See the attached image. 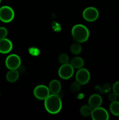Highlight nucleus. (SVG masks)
Segmentation results:
<instances>
[{
    "mask_svg": "<svg viewBox=\"0 0 119 120\" xmlns=\"http://www.w3.org/2000/svg\"><path fill=\"white\" fill-rule=\"evenodd\" d=\"M0 96H1V91H0Z\"/></svg>",
    "mask_w": 119,
    "mask_h": 120,
    "instance_id": "24",
    "label": "nucleus"
},
{
    "mask_svg": "<svg viewBox=\"0 0 119 120\" xmlns=\"http://www.w3.org/2000/svg\"><path fill=\"white\" fill-rule=\"evenodd\" d=\"M91 117L94 120H107L109 119L108 112L105 109L100 107L93 109Z\"/></svg>",
    "mask_w": 119,
    "mask_h": 120,
    "instance_id": "8",
    "label": "nucleus"
},
{
    "mask_svg": "<svg viewBox=\"0 0 119 120\" xmlns=\"http://www.w3.org/2000/svg\"><path fill=\"white\" fill-rule=\"evenodd\" d=\"M109 109L112 114L115 116H119V101H112L110 104Z\"/></svg>",
    "mask_w": 119,
    "mask_h": 120,
    "instance_id": "15",
    "label": "nucleus"
},
{
    "mask_svg": "<svg viewBox=\"0 0 119 120\" xmlns=\"http://www.w3.org/2000/svg\"><path fill=\"white\" fill-rule=\"evenodd\" d=\"M15 12L9 6H2L0 8V20L4 23H9L14 18Z\"/></svg>",
    "mask_w": 119,
    "mask_h": 120,
    "instance_id": "3",
    "label": "nucleus"
},
{
    "mask_svg": "<svg viewBox=\"0 0 119 120\" xmlns=\"http://www.w3.org/2000/svg\"><path fill=\"white\" fill-rule=\"evenodd\" d=\"M90 80L89 71L86 69L80 68L76 74V80L80 84H86Z\"/></svg>",
    "mask_w": 119,
    "mask_h": 120,
    "instance_id": "9",
    "label": "nucleus"
},
{
    "mask_svg": "<svg viewBox=\"0 0 119 120\" xmlns=\"http://www.w3.org/2000/svg\"><path fill=\"white\" fill-rule=\"evenodd\" d=\"M13 45L11 41L8 39H0V53L3 54L10 52L12 49Z\"/></svg>",
    "mask_w": 119,
    "mask_h": 120,
    "instance_id": "10",
    "label": "nucleus"
},
{
    "mask_svg": "<svg viewBox=\"0 0 119 120\" xmlns=\"http://www.w3.org/2000/svg\"><path fill=\"white\" fill-rule=\"evenodd\" d=\"M44 107L49 113L55 114L60 111L62 107V102L59 96L56 94L49 95L44 100Z\"/></svg>",
    "mask_w": 119,
    "mask_h": 120,
    "instance_id": "1",
    "label": "nucleus"
},
{
    "mask_svg": "<svg viewBox=\"0 0 119 120\" xmlns=\"http://www.w3.org/2000/svg\"><path fill=\"white\" fill-rule=\"evenodd\" d=\"M71 32L74 39L79 43L86 42L89 37V31L88 29L82 24L74 26Z\"/></svg>",
    "mask_w": 119,
    "mask_h": 120,
    "instance_id": "2",
    "label": "nucleus"
},
{
    "mask_svg": "<svg viewBox=\"0 0 119 120\" xmlns=\"http://www.w3.org/2000/svg\"><path fill=\"white\" fill-rule=\"evenodd\" d=\"M74 68L68 63L62 64L58 70V75L63 79H68L71 78L74 73Z\"/></svg>",
    "mask_w": 119,
    "mask_h": 120,
    "instance_id": "5",
    "label": "nucleus"
},
{
    "mask_svg": "<svg viewBox=\"0 0 119 120\" xmlns=\"http://www.w3.org/2000/svg\"><path fill=\"white\" fill-rule=\"evenodd\" d=\"M80 89V84H79L78 82H74L70 87V90L71 92L72 93H77L79 91Z\"/></svg>",
    "mask_w": 119,
    "mask_h": 120,
    "instance_id": "19",
    "label": "nucleus"
},
{
    "mask_svg": "<svg viewBox=\"0 0 119 120\" xmlns=\"http://www.w3.org/2000/svg\"><path fill=\"white\" fill-rule=\"evenodd\" d=\"M1 0H0V3H1Z\"/></svg>",
    "mask_w": 119,
    "mask_h": 120,
    "instance_id": "23",
    "label": "nucleus"
},
{
    "mask_svg": "<svg viewBox=\"0 0 119 120\" xmlns=\"http://www.w3.org/2000/svg\"><path fill=\"white\" fill-rule=\"evenodd\" d=\"M113 90L117 96L119 97V81L114 83L113 86Z\"/></svg>",
    "mask_w": 119,
    "mask_h": 120,
    "instance_id": "21",
    "label": "nucleus"
},
{
    "mask_svg": "<svg viewBox=\"0 0 119 120\" xmlns=\"http://www.w3.org/2000/svg\"><path fill=\"white\" fill-rule=\"evenodd\" d=\"M92 110L89 105H83L81 107L80 109V112L82 116L84 117H88V116H91Z\"/></svg>",
    "mask_w": 119,
    "mask_h": 120,
    "instance_id": "17",
    "label": "nucleus"
},
{
    "mask_svg": "<svg viewBox=\"0 0 119 120\" xmlns=\"http://www.w3.org/2000/svg\"><path fill=\"white\" fill-rule=\"evenodd\" d=\"M61 83L57 80H53L51 81L49 84V89L52 94H57L59 93L61 90Z\"/></svg>",
    "mask_w": 119,
    "mask_h": 120,
    "instance_id": "12",
    "label": "nucleus"
},
{
    "mask_svg": "<svg viewBox=\"0 0 119 120\" xmlns=\"http://www.w3.org/2000/svg\"><path fill=\"white\" fill-rule=\"evenodd\" d=\"M33 94L37 99L45 100L50 95V90L46 86H37L34 89Z\"/></svg>",
    "mask_w": 119,
    "mask_h": 120,
    "instance_id": "7",
    "label": "nucleus"
},
{
    "mask_svg": "<svg viewBox=\"0 0 119 120\" xmlns=\"http://www.w3.org/2000/svg\"><path fill=\"white\" fill-rule=\"evenodd\" d=\"M58 60L60 63H61L62 64H66L69 62V56L66 53H62L59 56Z\"/></svg>",
    "mask_w": 119,
    "mask_h": 120,
    "instance_id": "18",
    "label": "nucleus"
},
{
    "mask_svg": "<svg viewBox=\"0 0 119 120\" xmlns=\"http://www.w3.org/2000/svg\"><path fill=\"white\" fill-rule=\"evenodd\" d=\"M102 103V98L100 95L94 94L89 97L88 100V104L92 109H94L100 107Z\"/></svg>",
    "mask_w": 119,
    "mask_h": 120,
    "instance_id": "11",
    "label": "nucleus"
},
{
    "mask_svg": "<svg viewBox=\"0 0 119 120\" xmlns=\"http://www.w3.org/2000/svg\"><path fill=\"white\" fill-rule=\"evenodd\" d=\"M8 35V30L5 27H0V39L5 38Z\"/></svg>",
    "mask_w": 119,
    "mask_h": 120,
    "instance_id": "20",
    "label": "nucleus"
},
{
    "mask_svg": "<svg viewBox=\"0 0 119 120\" xmlns=\"http://www.w3.org/2000/svg\"><path fill=\"white\" fill-rule=\"evenodd\" d=\"M70 64L74 69H80L84 65V61L81 57H75L71 60Z\"/></svg>",
    "mask_w": 119,
    "mask_h": 120,
    "instance_id": "14",
    "label": "nucleus"
},
{
    "mask_svg": "<svg viewBox=\"0 0 119 120\" xmlns=\"http://www.w3.org/2000/svg\"><path fill=\"white\" fill-rule=\"evenodd\" d=\"M82 15L83 17L86 21L89 22H93L99 17V12L96 8L90 7L84 9Z\"/></svg>",
    "mask_w": 119,
    "mask_h": 120,
    "instance_id": "6",
    "label": "nucleus"
},
{
    "mask_svg": "<svg viewBox=\"0 0 119 120\" xmlns=\"http://www.w3.org/2000/svg\"><path fill=\"white\" fill-rule=\"evenodd\" d=\"M117 95L114 93V92L112 93L109 94V95L108 96V98L110 101H116L117 100Z\"/></svg>",
    "mask_w": 119,
    "mask_h": 120,
    "instance_id": "22",
    "label": "nucleus"
},
{
    "mask_svg": "<svg viewBox=\"0 0 119 120\" xmlns=\"http://www.w3.org/2000/svg\"><path fill=\"white\" fill-rule=\"evenodd\" d=\"M82 50V46L80 43L76 42L74 43L71 46V51L74 55H78L80 53Z\"/></svg>",
    "mask_w": 119,
    "mask_h": 120,
    "instance_id": "16",
    "label": "nucleus"
},
{
    "mask_svg": "<svg viewBox=\"0 0 119 120\" xmlns=\"http://www.w3.org/2000/svg\"><path fill=\"white\" fill-rule=\"evenodd\" d=\"M21 60L19 56L16 54L9 55L6 58V67L9 70H17L21 66Z\"/></svg>",
    "mask_w": 119,
    "mask_h": 120,
    "instance_id": "4",
    "label": "nucleus"
},
{
    "mask_svg": "<svg viewBox=\"0 0 119 120\" xmlns=\"http://www.w3.org/2000/svg\"><path fill=\"white\" fill-rule=\"evenodd\" d=\"M19 73L17 70H9L6 75V79L10 83L15 82L19 78Z\"/></svg>",
    "mask_w": 119,
    "mask_h": 120,
    "instance_id": "13",
    "label": "nucleus"
}]
</instances>
